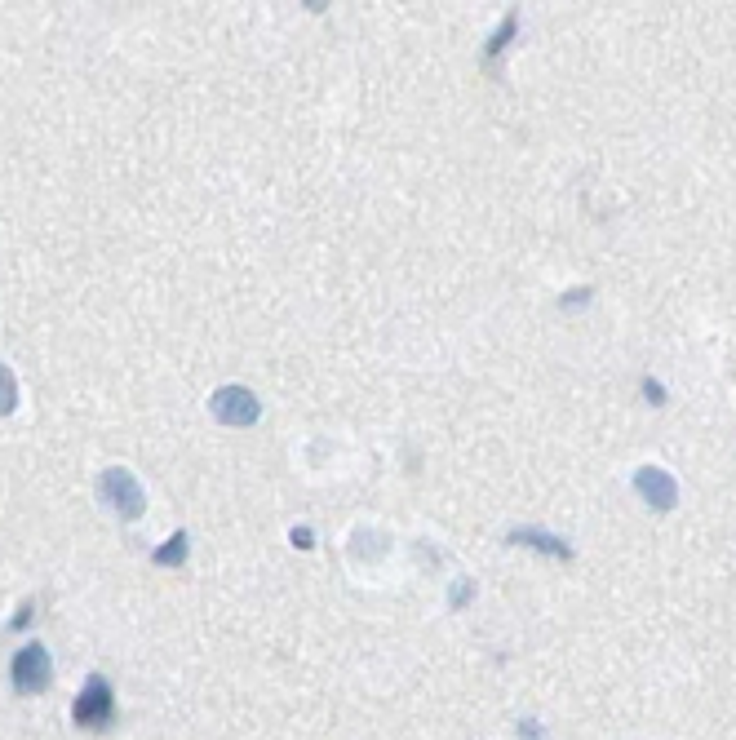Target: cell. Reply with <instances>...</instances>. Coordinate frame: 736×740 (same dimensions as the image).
I'll list each match as a JSON object with an SVG mask.
<instances>
[{
    "instance_id": "5",
    "label": "cell",
    "mask_w": 736,
    "mask_h": 740,
    "mask_svg": "<svg viewBox=\"0 0 736 740\" xmlns=\"http://www.w3.org/2000/svg\"><path fill=\"white\" fill-rule=\"evenodd\" d=\"M635 492L648 501L652 510H661V515L679 506V483H674V475L661 470V466H639L635 470Z\"/></svg>"
},
{
    "instance_id": "11",
    "label": "cell",
    "mask_w": 736,
    "mask_h": 740,
    "mask_svg": "<svg viewBox=\"0 0 736 740\" xmlns=\"http://www.w3.org/2000/svg\"><path fill=\"white\" fill-rule=\"evenodd\" d=\"M466 599H470V581H457L453 585V608H462Z\"/></svg>"
},
{
    "instance_id": "12",
    "label": "cell",
    "mask_w": 736,
    "mask_h": 740,
    "mask_svg": "<svg viewBox=\"0 0 736 740\" xmlns=\"http://www.w3.org/2000/svg\"><path fill=\"white\" fill-rule=\"evenodd\" d=\"M643 390H648V399H652V404H666V390H661L657 382H643Z\"/></svg>"
},
{
    "instance_id": "6",
    "label": "cell",
    "mask_w": 736,
    "mask_h": 740,
    "mask_svg": "<svg viewBox=\"0 0 736 740\" xmlns=\"http://www.w3.org/2000/svg\"><path fill=\"white\" fill-rule=\"evenodd\" d=\"M510 546H533V550H541V554H555V559H572V546L568 541H559L555 532H537V528H515L510 532Z\"/></svg>"
},
{
    "instance_id": "4",
    "label": "cell",
    "mask_w": 736,
    "mask_h": 740,
    "mask_svg": "<svg viewBox=\"0 0 736 740\" xmlns=\"http://www.w3.org/2000/svg\"><path fill=\"white\" fill-rule=\"evenodd\" d=\"M9 678H14V687L23 696H36L49 687V678H54V661H49V652L40 643H27L23 652L14 656V665H9Z\"/></svg>"
},
{
    "instance_id": "2",
    "label": "cell",
    "mask_w": 736,
    "mask_h": 740,
    "mask_svg": "<svg viewBox=\"0 0 736 740\" xmlns=\"http://www.w3.org/2000/svg\"><path fill=\"white\" fill-rule=\"evenodd\" d=\"M71 718H76V727H89V732H102L116 718V696H111V683L102 674H94L85 683V692L71 705Z\"/></svg>"
},
{
    "instance_id": "7",
    "label": "cell",
    "mask_w": 736,
    "mask_h": 740,
    "mask_svg": "<svg viewBox=\"0 0 736 740\" xmlns=\"http://www.w3.org/2000/svg\"><path fill=\"white\" fill-rule=\"evenodd\" d=\"M187 550H191V537L187 532H173L165 546L156 550V563L160 568H182V563H187Z\"/></svg>"
},
{
    "instance_id": "8",
    "label": "cell",
    "mask_w": 736,
    "mask_h": 740,
    "mask_svg": "<svg viewBox=\"0 0 736 740\" xmlns=\"http://www.w3.org/2000/svg\"><path fill=\"white\" fill-rule=\"evenodd\" d=\"M14 408H18V382H14V373L0 364V417L14 413Z\"/></svg>"
},
{
    "instance_id": "10",
    "label": "cell",
    "mask_w": 736,
    "mask_h": 740,
    "mask_svg": "<svg viewBox=\"0 0 736 740\" xmlns=\"http://www.w3.org/2000/svg\"><path fill=\"white\" fill-rule=\"evenodd\" d=\"M515 740H546V736H541V727L533 723V718H524V723H519V736Z\"/></svg>"
},
{
    "instance_id": "1",
    "label": "cell",
    "mask_w": 736,
    "mask_h": 740,
    "mask_svg": "<svg viewBox=\"0 0 736 740\" xmlns=\"http://www.w3.org/2000/svg\"><path fill=\"white\" fill-rule=\"evenodd\" d=\"M98 497H102V506H111L120 519H138L142 510H147V492H142V483L134 479V470H125V466L102 470Z\"/></svg>"
},
{
    "instance_id": "3",
    "label": "cell",
    "mask_w": 736,
    "mask_h": 740,
    "mask_svg": "<svg viewBox=\"0 0 736 740\" xmlns=\"http://www.w3.org/2000/svg\"><path fill=\"white\" fill-rule=\"evenodd\" d=\"M209 408H213V417L222 421V426H253V421L262 417V404H258V395H253L249 386H222V390H213V399H209Z\"/></svg>"
},
{
    "instance_id": "9",
    "label": "cell",
    "mask_w": 736,
    "mask_h": 740,
    "mask_svg": "<svg viewBox=\"0 0 736 740\" xmlns=\"http://www.w3.org/2000/svg\"><path fill=\"white\" fill-rule=\"evenodd\" d=\"M289 541H293V546H298V550H311V546H315L311 528H293V532H289Z\"/></svg>"
}]
</instances>
